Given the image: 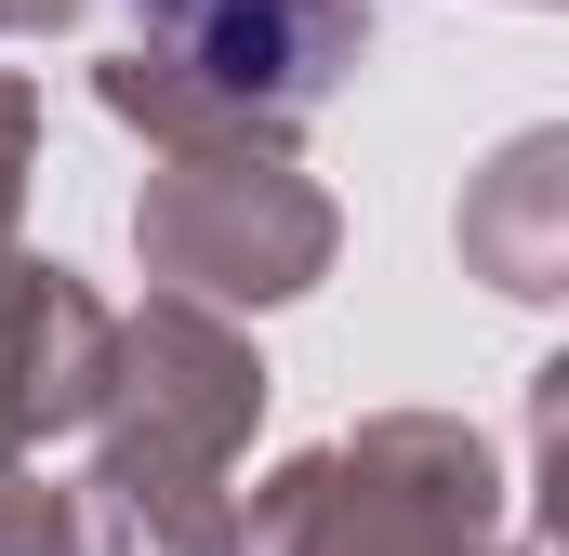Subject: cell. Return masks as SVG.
<instances>
[{
  "label": "cell",
  "mask_w": 569,
  "mask_h": 556,
  "mask_svg": "<svg viewBox=\"0 0 569 556\" xmlns=\"http://www.w3.org/2000/svg\"><path fill=\"white\" fill-rule=\"evenodd\" d=\"M53 13H67V0H0V27H53Z\"/></svg>",
  "instance_id": "obj_4"
},
{
  "label": "cell",
  "mask_w": 569,
  "mask_h": 556,
  "mask_svg": "<svg viewBox=\"0 0 569 556\" xmlns=\"http://www.w3.org/2000/svg\"><path fill=\"white\" fill-rule=\"evenodd\" d=\"M463 437L385 424L331 464H291L266 504V556H463Z\"/></svg>",
  "instance_id": "obj_2"
},
{
  "label": "cell",
  "mask_w": 569,
  "mask_h": 556,
  "mask_svg": "<svg viewBox=\"0 0 569 556\" xmlns=\"http://www.w3.org/2000/svg\"><path fill=\"white\" fill-rule=\"evenodd\" d=\"M146 27H159V53L133 67H107V93L159 120V133H199V120H291V107H318L331 80H345V53H358V27H371V0H133Z\"/></svg>",
  "instance_id": "obj_1"
},
{
  "label": "cell",
  "mask_w": 569,
  "mask_h": 556,
  "mask_svg": "<svg viewBox=\"0 0 569 556\" xmlns=\"http://www.w3.org/2000/svg\"><path fill=\"white\" fill-rule=\"evenodd\" d=\"M146 252L172 278H212V291H291L318 266V199L279 159H186L146 212Z\"/></svg>",
  "instance_id": "obj_3"
}]
</instances>
